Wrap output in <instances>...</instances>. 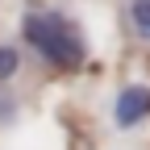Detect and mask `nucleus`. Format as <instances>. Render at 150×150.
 I'll return each instance as SVG.
<instances>
[{"mask_svg":"<svg viewBox=\"0 0 150 150\" xmlns=\"http://www.w3.org/2000/svg\"><path fill=\"white\" fill-rule=\"evenodd\" d=\"M21 38L33 54L59 71H79L88 59V42L75 21H67L63 13H25L21 17Z\"/></svg>","mask_w":150,"mask_h":150,"instance_id":"nucleus-1","label":"nucleus"},{"mask_svg":"<svg viewBox=\"0 0 150 150\" xmlns=\"http://www.w3.org/2000/svg\"><path fill=\"white\" fill-rule=\"evenodd\" d=\"M146 117H150V88H142V83L121 88L117 92V104H112V121H117L121 129H134Z\"/></svg>","mask_w":150,"mask_h":150,"instance_id":"nucleus-2","label":"nucleus"},{"mask_svg":"<svg viewBox=\"0 0 150 150\" xmlns=\"http://www.w3.org/2000/svg\"><path fill=\"white\" fill-rule=\"evenodd\" d=\"M129 25L138 38L150 42V0H129Z\"/></svg>","mask_w":150,"mask_h":150,"instance_id":"nucleus-3","label":"nucleus"},{"mask_svg":"<svg viewBox=\"0 0 150 150\" xmlns=\"http://www.w3.org/2000/svg\"><path fill=\"white\" fill-rule=\"evenodd\" d=\"M17 71H21V50L8 46V42H0V83H8Z\"/></svg>","mask_w":150,"mask_h":150,"instance_id":"nucleus-4","label":"nucleus"}]
</instances>
